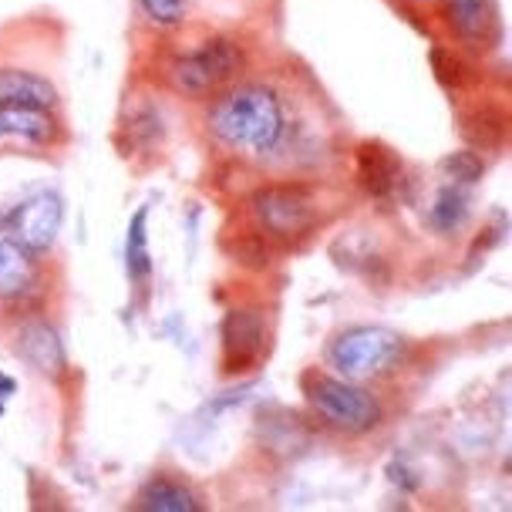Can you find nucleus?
Segmentation results:
<instances>
[{
	"instance_id": "obj_6",
	"label": "nucleus",
	"mask_w": 512,
	"mask_h": 512,
	"mask_svg": "<svg viewBox=\"0 0 512 512\" xmlns=\"http://www.w3.org/2000/svg\"><path fill=\"white\" fill-rule=\"evenodd\" d=\"M64 139V128L54 108L0 102V149L24 145V149H51Z\"/></svg>"
},
{
	"instance_id": "obj_20",
	"label": "nucleus",
	"mask_w": 512,
	"mask_h": 512,
	"mask_svg": "<svg viewBox=\"0 0 512 512\" xmlns=\"http://www.w3.org/2000/svg\"><path fill=\"white\" fill-rule=\"evenodd\" d=\"M415 4H435V0H415Z\"/></svg>"
},
{
	"instance_id": "obj_10",
	"label": "nucleus",
	"mask_w": 512,
	"mask_h": 512,
	"mask_svg": "<svg viewBox=\"0 0 512 512\" xmlns=\"http://www.w3.org/2000/svg\"><path fill=\"white\" fill-rule=\"evenodd\" d=\"M0 102H24V105H41L58 112L61 95L54 88V81L48 75H41V71L0 64Z\"/></svg>"
},
{
	"instance_id": "obj_15",
	"label": "nucleus",
	"mask_w": 512,
	"mask_h": 512,
	"mask_svg": "<svg viewBox=\"0 0 512 512\" xmlns=\"http://www.w3.org/2000/svg\"><path fill=\"white\" fill-rule=\"evenodd\" d=\"M145 223H149V209H139L128 223V236H125V270L132 283H145V277L152 273V256H149V243H145Z\"/></svg>"
},
{
	"instance_id": "obj_18",
	"label": "nucleus",
	"mask_w": 512,
	"mask_h": 512,
	"mask_svg": "<svg viewBox=\"0 0 512 512\" xmlns=\"http://www.w3.org/2000/svg\"><path fill=\"white\" fill-rule=\"evenodd\" d=\"M445 169L452 172V179L459 182H475L482 176V162L472 152H455L452 159H445Z\"/></svg>"
},
{
	"instance_id": "obj_3",
	"label": "nucleus",
	"mask_w": 512,
	"mask_h": 512,
	"mask_svg": "<svg viewBox=\"0 0 512 512\" xmlns=\"http://www.w3.org/2000/svg\"><path fill=\"white\" fill-rule=\"evenodd\" d=\"M304 395L310 408L324 418L327 425L341 428V432H371L374 425H381L384 408L371 391L358 388V381L334 378L324 371H307L304 374Z\"/></svg>"
},
{
	"instance_id": "obj_19",
	"label": "nucleus",
	"mask_w": 512,
	"mask_h": 512,
	"mask_svg": "<svg viewBox=\"0 0 512 512\" xmlns=\"http://www.w3.org/2000/svg\"><path fill=\"white\" fill-rule=\"evenodd\" d=\"M14 391V381L11 378H4V374H0V415H4V398L11 395Z\"/></svg>"
},
{
	"instance_id": "obj_2",
	"label": "nucleus",
	"mask_w": 512,
	"mask_h": 512,
	"mask_svg": "<svg viewBox=\"0 0 512 512\" xmlns=\"http://www.w3.org/2000/svg\"><path fill=\"white\" fill-rule=\"evenodd\" d=\"M246 68H250L246 44L236 41L233 34H209L203 41L172 51L162 64V78L176 95L209 102L233 81H240Z\"/></svg>"
},
{
	"instance_id": "obj_17",
	"label": "nucleus",
	"mask_w": 512,
	"mask_h": 512,
	"mask_svg": "<svg viewBox=\"0 0 512 512\" xmlns=\"http://www.w3.org/2000/svg\"><path fill=\"white\" fill-rule=\"evenodd\" d=\"M139 11L155 27H182L189 17V0H139Z\"/></svg>"
},
{
	"instance_id": "obj_9",
	"label": "nucleus",
	"mask_w": 512,
	"mask_h": 512,
	"mask_svg": "<svg viewBox=\"0 0 512 512\" xmlns=\"http://www.w3.org/2000/svg\"><path fill=\"white\" fill-rule=\"evenodd\" d=\"M445 24L465 48H489L499 38L496 0H442Z\"/></svg>"
},
{
	"instance_id": "obj_4",
	"label": "nucleus",
	"mask_w": 512,
	"mask_h": 512,
	"mask_svg": "<svg viewBox=\"0 0 512 512\" xmlns=\"http://www.w3.org/2000/svg\"><path fill=\"white\" fill-rule=\"evenodd\" d=\"M405 354V341L388 327H351L331 344V368L347 381H371L388 374Z\"/></svg>"
},
{
	"instance_id": "obj_13",
	"label": "nucleus",
	"mask_w": 512,
	"mask_h": 512,
	"mask_svg": "<svg viewBox=\"0 0 512 512\" xmlns=\"http://www.w3.org/2000/svg\"><path fill=\"white\" fill-rule=\"evenodd\" d=\"M135 509L199 512V509H203V502H199V496L189 486H182L179 479H166V475H159V479L145 482V489L139 492V499H135Z\"/></svg>"
},
{
	"instance_id": "obj_5",
	"label": "nucleus",
	"mask_w": 512,
	"mask_h": 512,
	"mask_svg": "<svg viewBox=\"0 0 512 512\" xmlns=\"http://www.w3.org/2000/svg\"><path fill=\"white\" fill-rule=\"evenodd\" d=\"M253 213L277 240H300L317 223V192L304 182H277L253 192Z\"/></svg>"
},
{
	"instance_id": "obj_7",
	"label": "nucleus",
	"mask_w": 512,
	"mask_h": 512,
	"mask_svg": "<svg viewBox=\"0 0 512 512\" xmlns=\"http://www.w3.org/2000/svg\"><path fill=\"white\" fill-rule=\"evenodd\" d=\"M61 199L54 192H38L27 203H21L7 219V233L17 246H24L27 253H44L51 250V243L58 240L61 230Z\"/></svg>"
},
{
	"instance_id": "obj_12",
	"label": "nucleus",
	"mask_w": 512,
	"mask_h": 512,
	"mask_svg": "<svg viewBox=\"0 0 512 512\" xmlns=\"http://www.w3.org/2000/svg\"><path fill=\"white\" fill-rule=\"evenodd\" d=\"M358 176H361V186L368 189L371 196H388L398 182V155L381 142L361 145Z\"/></svg>"
},
{
	"instance_id": "obj_11",
	"label": "nucleus",
	"mask_w": 512,
	"mask_h": 512,
	"mask_svg": "<svg viewBox=\"0 0 512 512\" xmlns=\"http://www.w3.org/2000/svg\"><path fill=\"white\" fill-rule=\"evenodd\" d=\"M17 351L21 358L31 364L34 371L48 374V378H61L64 374V347L58 341V334L44 324H31L21 331V341H17Z\"/></svg>"
},
{
	"instance_id": "obj_16",
	"label": "nucleus",
	"mask_w": 512,
	"mask_h": 512,
	"mask_svg": "<svg viewBox=\"0 0 512 512\" xmlns=\"http://www.w3.org/2000/svg\"><path fill=\"white\" fill-rule=\"evenodd\" d=\"M465 216H469V196H465L462 189L448 186V189L438 192L435 209H432V226H435V230L455 233L465 223Z\"/></svg>"
},
{
	"instance_id": "obj_1",
	"label": "nucleus",
	"mask_w": 512,
	"mask_h": 512,
	"mask_svg": "<svg viewBox=\"0 0 512 512\" xmlns=\"http://www.w3.org/2000/svg\"><path fill=\"white\" fill-rule=\"evenodd\" d=\"M206 132L246 159H263L283 145L290 132V108L280 88L267 81H233L206 105Z\"/></svg>"
},
{
	"instance_id": "obj_14",
	"label": "nucleus",
	"mask_w": 512,
	"mask_h": 512,
	"mask_svg": "<svg viewBox=\"0 0 512 512\" xmlns=\"http://www.w3.org/2000/svg\"><path fill=\"white\" fill-rule=\"evenodd\" d=\"M34 283V260L11 236L0 240V297H17Z\"/></svg>"
},
{
	"instance_id": "obj_8",
	"label": "nucleus",
	"mask_w": 512,
	"mask_h": 512,
	"mask_svg": "<svg viewBox=\"0 0 512 512\" xmlns=\"http://www.w3.org/2000/svg\"><path fill=\"white\" fill-rule=\"evenodd\" d=\"M223 371L240 374L256 368L267 347V324L256 310H230L223 320Z\"/></svg>"
}]
</instances>
